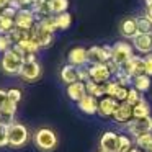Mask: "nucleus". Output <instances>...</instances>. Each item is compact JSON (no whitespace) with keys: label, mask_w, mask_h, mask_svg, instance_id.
<instances>
[{"label":"nucleus","mask_w":152,"mask_h":152,"mask_svg":"<svg viewBox=\"0 0 152 152\" xmlns=\"http://www.w3.org/2000/svg\"><path fill=\"white\" fill-rule=\"evenodd\" d=\"M113 79H115L119 85H123V87H131L132 85V77L129 75V74H126L123 69H119V72L116 74Z\"/></svg>","instance_id":"33"},{"label":"nucleus","mask_w":152,"mask_h":152,"mask_svg":"<svg viewBox=\"0 0 152 152\" xmlns=\"http://www.w3.org/2000/svg\"><path fill=\"white\" fill-rule=\"evenodd\" d=\"M79 80H80V82H88V80H90V69H88V66L79 67Z\"/></svg>","instance_id":"40"},{"label":"nucleus","mask_w":152,"mask_h":152,"mask_svg":"<svg viewBox=\"0 0 152 152\" xmlns=\"http://www.w3.org/2000/svg\"><path fill=\"white\" fill-rule=\"evenodd\" d=\"M25 64V53L18 46H13L7 53L2 54L0 59V69L8 75H20V70Z\"/></svg>","instance_id":"1"},{"label":"nucleus","mask_w":152,"mask_h":152,"mask_svg":"<svg viewBox=\"0 0 152 152\" xmlns=\"http://www.w3.org/2000/svg\"><path fill=\"white\" fill-rule=\"evenodd\" d=\"M88 69H90V80H93L96 83H106L108 80L113 79L106 64H88Z\"/></svg>","instance_id":"10"},{"label":"nucleus","mask_w":152,"mask_h":152,"mask_svg":"<svg viewBox=\"0 0 152 152\" xmlns=\"http://www.w3.org/2000/svg\"><path fill=\"white\" fill-rule=\"evenodd\" d=\"M145 15H147V17L152 20V7L151 8H145Z\"/></svg>","instance_id":"45"},{"label":"nucleus","mask_w":152,"mask_h":152,"mask_svg":"<svg viewBox=\"0 0 152 152\" xmlns=\"http://www.w3.org/2000/svg\"><path fill=\"white\" fill-rule=\"evenodd\" d=\"M151 85H152V80H151V77H149L147 74H142V75H137V77L132 79V87H134L136 90H139L141 93L149 92Z\"/></svg>","instance_id":"23"},{"label":"nucleus","mask_w":152,"mask_h":152,"mask_svg":"<svg viewBox=\"0 0 152 152\" xmlns=\"http://www.w3.org/2000/svg\"><path fill=\"white\" fill-rule=\"evenodd\" d=\"M41 72H43V70H41V66H39L38 61H25L18 77H20L23 82L31 83V82H38V80L41 79Z\"/></svg>","instance_id":"7"},{"label":"nucleus","mask_w":152,"mask_h":152,"mask_svg":"<svg viewBox=\"0 0 152 152\" xmlns=\"http://www.w3.org/2000/svg\"><path fill=\"white\" fill-rule=\"evenodd\" d=\"M8 100V93H7V90H4V88H0V106L4 105L5 102Z\"/></svg>","instance_id":"42"},{"label":"nucleus","mask_w":152,"mask_h":152,"mask_svg":"<svg viewBox=\"0 0 152 152\" xmlns=\"http://www.w3.org/2000/svg\"><path fill=\"white\" fill-rule=\"evenodd\" d=\"M85 88L88 95L95 96L98 100L105 96V83H96L93 80H88V82H85Z\"/></svg>","instance_id":"24"},{"label":"nucleus","mask_w":152,"mask_h":152,"mask_svg":"<svg viewBox=\"0 0 152 152\" xmlns=\"http://www.w3.org/2000/svg\"><path fill=\"white\" fill-rule=\"evenodd\" d=\"M56 17V25H57V30H67V28L72 25V15L69 12L66 13H59V15H54Z\"/></svg>","instance_id":"29"},{"label":"nucleus","mask_w":152,"mask_h":152,"mask_svg":"<svg viewBox=\"0 0 152 152\" xmlns=\"http://www.w3.org/2000/svg\"><path fill=\"white\" fill-rule=\"evenodd\" d=\"M39 25L44 28V30L51 31V33H56L57 31V25H56V17L51 15V17H46L43 20H39Z\"/></svg>","instance_id":"35"},{"label":"nucleus","mask_w":152,"mask_h":152,"mask_svg":"<svg viewBox=\"0 0 152 152\" xmlns=\"http://www.w3.org/2000/svg\"><path fill=\"white\" fill-rule=\"evenodd\" d=\"M134 145L139 147L141 151H144V152H149L152 149V132L134 137Z\"/></svg>","instance_id":"28"},{"label":"nucleus","mask_w":152,"mask_h":152,"mask_svg":"<svg viewBox=\"0 0 152 152\" xmlns=\"http://www.w3.org/2000/svg\"><path fill=\"white\" fill-rule=\"evenodd\" d=\"M36 23H38V18H36V15L33 13L31 8H20V10L17 12V17H15V26L17 28L30 31Z\"/></svg>","instance_id":"8"},{"label":"nucleus","mask_w":152,"mask_h":152,"mask_svg":"<svg viewBox=\"0 0 152 152\" xmlns=\"http://www.w3.org/2000/svg\"><path fill=\"white\" fill-rule=\"evenodd\" d=\"M12 48H13V43H12L10 36L8 34H0V53L4 54L8 49H12Z\"/></svg>","instance_id":"38"},{"label":"nucleus","mask_w":152,"mask_h":152,"mask_svg":"<svg viewBox=\"0 0 152 152\" xmlns=\"http://www.w3.org/2000/svg\"><path fill=\"white\" fill-rule=\"evenodd\" d=\"M119 87H121V85H119V83L116 82L115 79L108 80V82L105 83V95H106V96H113V98H116Z\"/></svg>","instance_id":"34"},{"label":"nucleus","mask_w":152,"mask_h":152,"mask_svg":"<svg viewBox=\"0 0 152 152\" xmlns=\"http://www.w3.org/2000/svg\"><path fill=\"white\" fill-rule=\"evenodd\" d=\"M30 36L39 44V48H49L51 44H53V39H54V33L44 30L39 25V21L30 30Z\"/></svg>","instance_id":"9"},{"label":"nucleus","mask_w":152,"mask_h":152,"mask_svg":"<svg viewBox=\"0 0 152 152\" xmlns=\"http://www.w3.org/2000/svg\"><path fill=\"white\" fill-rule=\"evenodd\" d=\"M17 110H18V103L12 102V100H7L4 105L0 106V119L5 123H12L13 116L17 115Z\"/></svg>","instance_id":"22"},{"label":"nucleus","mask_w":152,"mask_h":152,"mask_svg":"<svg viewBox=\"0 0 152 152\" xmlns=\"http://www.w3.org/2000/svg\"><path fill=\"white\" fill-rule=\"evenodd\" d=\"M67 8H69V0H51V10H53V15L66 13Z\"/></svg>","instance_id":"32"},{"label":"nucleus","mask_w":152,"mask_h":152,"mask_svg":"<svg viewBox=\"0 0 152 152\" xmlns=\"http://www.w3.org/2000/svg\"><path fill=\"white\" fill-rule=\"evenodd\" d=\"M144 62H145V74L149 77H152V53L144 56Z\"/></svg>","instance_id":"41"},{"label":"nucleus","mask_w":152,"mask_h":152,"mask_svg":"<svg viewBox=\"0 0 152 152\" xmlns=\"http://www.w3.org/2000/svg\"><path fill=\"white\" fill-rule=\"evenodd\" d=\"M129 152H144V151H141V149H139V147H136V145H134V147H132V149H131V151H129Z\"/></svg>","instance_id":"47"},{"label":"nucleus","mask_w":152,"mask_h":152,"mask_svg":"<svg viewBox=\"0 0 152 152\" xmlns=\"http://www.w3.org/2000/svg\"><path fill=\"white\" fill-rule=\"evenodd\" d=\"M111 48H113L111 61H115L118 66H124L134 56V48H132V44L126 43V41H116Z\"/></svg>","instance_id":"5"},{"label":"nucleus","mask_w":152,"mask_h":152,"mask_svg":"<svg viewBox=\"0 0 152 152\" xmlns=\"http://www.w3.org/2000/svg\"><path fill=\"white\" fill-rule=\"evenodd\" d=\"M8 36H10L12 43H13V46H15V44L21 43L23 39H26V38H30V31L20 30V28H17V26H15L13 30H12L10 33H8Z\"/></svg>","instance_id":"30"},{"label":"nucleus","mask_w":152,"mask_h":152,"mask_svg":"<svg viewBox=\"0 0 152 152\" xmlns=\"http://www.w3.org/2000/svg\"><path fill=\"white\" fill-rule=\"evenodd\" d=\"M7 7H10V0H0V12L5 10Z\"/></svg>","instance_id":"44"},{"label":"nucleus","mask_w":152,"mask_h":152,"mask_svg":"<svg viewBox=\"0 0 152 152\" xmlns=\"http://www.w3.org/2000/svg\"><path fill=\"white\" fill-rule=\"evenodd\" d=\"M131 41H132V48H134L139 54L147 56V54L152 53V34L139 33L137 36H134Z\"/></svg>","instance_id":"15"},{"label":"nucleus","mask_w":152,"mask_h":152,"mask_svg":"<svg viewBox=\"0 0 152 152\" xmlns=\"http://www.w3.org/2000/svg\"><path fill=\"white\" fill-rule=\"evenodd\" d=\"M136 21H137V31H139V33H142V34H152V20L145 13L136 17Z\"/></svg>","instance_id":"27"},{"label":"nucleus","mask_w":152,"mask_h":152,"mask_svg":"<svg viewBox=\"0 0 152 152\" xmlns=\"http://www.w3.org/2000/svg\"><path fill=\"white\" fill-rule=\"evenodd\" d=\"M8 145V123H0V147Z\"/></svg>","instance_id":"37"},{"label":"nucleus","mask_w":152,"mask_h":152,"mask_svg":"<svg viewBox=\"0 0 152 152\" xmlns=\"http://www.w3.org/2000/svg\"><path fill=\"white\" fill-rule=\"evenodd\" d=\"M15 28V20L0 13V34H8Z\"/></svg>","instance_id":"31"},{"label":"nucleus","mask_w":152,"mask_h":152,"mask_svg":"<svg viewBox=\"0 0 152 152\" xmlns=\"http://www.w3.org/2000/svg\"><path fill=\"white\" fill-rule=\"evenodd\" d=\"M119 134L115 131H105L100 137V151L105 152H116L118 151Z\"/></svg>","instance_id":"14"},{"label":"nucleus","mask_w":152,"mask_h":152,"mask_svg":"<svg viewBox=\"0 0 152 152\" xmlns=\"http://www.w3.org/2000/svg\"><path fill=\"white\" fill-rule=\"evenodd\" d=\"M134 118L132 116V106L129 105L128 102H121L116 108L115 115H113V121L115 123H119V124H128L131 119Z\"/></svg>","instance_id":"16"},{"label":"nucleus","mask_w":152,"mask_h":152,"mask_svg":"<svg viewBox=\"0 0 152 152\" xmlns=\"http://www.w3.org/2000/svg\"><path fill=\"white\" fill-rule=\"evenodd\" d=\"M126 132L131 137H137V136L152 132V116H147V118H132L126 124Z\"/></svg>","instance_id":"4"},{"label":"nucleus","mask_w":152,"mask_h":152,"mask_svg":"<svg viewBox=\"0 0 152 152\" xmlns=\"http://www.w3.org/2000/svg\"><path fill=\"white\" fill-rule=\"evenodd\" d=\"M113 48L105 44V46H92L88 48V64H106L111 61Z\"/></svg>","instance_id":"6"},{"label":"nucleus","mask_w":152,"mask_h":152,"mask_svg":"<svg viewBox=\"0 0 152 152\" xmlns=\"http://www.w3.org/2000/svg\"><path fill=\"white\" fill-rule=\"evenodd\" d=\"M77 106H79V110L82 113H85V115H98V98L88 95V93L77 103Z\"/></svg>","instance_id":"17"},{"label":"nucleus","mask_w":152,"mask_h":152,"mask_svg":"<svg viewBox=\"0 0 152 152\" xmlns=\"http://www.w3.org/2000/svg\"><path fill=\"white\" fill-rule=\"evenodd\" d=\"M87 95V88H85V82H75V83H70L67 85V96H69L72 102L79 103L83 96Z\"/></svg>","instance_id":"21"},{"label":"nucleus","mask_w":152,"mask_h":152,"mask_svg":"<svg viewBox=\"0 0 152 152\" xmlns=\"http://www.w3.org/2000/svg\"><path fill=\"white\" fill-rule=\"evenodd\" d=\"M98 152H105V151H98Z\"/></svg>","instance_id":"48"},{"label":"nucleus","mask_w":152,"mask_h":152,"mask_svg":"<svg viewBox=\"0 0 152 152\" xmlns=\"http://www.w3.org/2000/svg\"><path fill=\"white\" fill-rule=\"evenodd\" d=\"M132 116L134 118H147V116H151V105L142 98L137 105L132 106Z\"/></svg>","instance_id":"26"},{"label":"nucleus","mask_w":152,"mask_h":152,"mask_svg":"<svg viewBox=\"0 0 152 152\" xmlns=\"http://www.w3.org/2000/svg\"><path fill=\"white\" fill-rule=\"evenodd\" d=\"M149 152H152V149H151V151H149Z\"/></svg>","instance_id":"49"},{"label":"nucleus","mask_w":152,"mask_h":152,"mask_svg":"<svg viewBox=\"0 0 152 152\" xmlns=\"http://www.w3.org/2000/svg\"><path fill=\"white\" fill-rule=\"evenodd\" d=\"M7 93H8V100H12L15 103H20L21 96H23L20 88H10V90H7Z\"/></svg>","instance_id":"39"},{"label":"nucleus","mask_w":152,"mask_h":152,"mask_svg":"<svg viewBox=\"0 0 152 152\" xmlns=\"http://www.w3.org/2000/svg\"><path fill=\"white\" fill-rule=\"evenodd\" d=\"M119 102L113 96H103V98L98 100V115L102 118H113L116 108H118Z\"/></svg>","instance_id":"13"},{"label":"nucleus","mask_w":152,"mask_h":152,"mask_svg":"<svg viewBox=\"0 0 152 152\" xmlns=\"http://www.w3.org/2000/svg\"><path fill=\"white\" fill-rule=\"evenodd\" d=\"M119 31L124 38L128 39H132L134 36H137V21H136V17H128L121 21V26H119Z\"/></svg>","instance_id":"19"},{"label":"nucleus","mask_w":152,"mask_h":152,"mask_svg":"<svg viewBox=\"0 0 152 152\" xmlns=\"http://www.w3.org/2000/svg\"><path fill=\"white\" fill-rule=\"evenodd\" d=\"M0 123H2V119H0Z\"/></svg>","instance_id":"50"},{"label":"nucleus","mask_w":152,"mask_h":152,"mask_svg":"<svg viewBox=\"0 0 152 152\" xmlns=\"http://www.w3.org/2000/svg\"><path fill=\"white\" fill-rule=\"evenodd\" d=\"M30 131L26 129V126H23L21 123H8V145L13 149H20L23 145H26L31 141Z\"/></svg>","instance_id":"3"},{"label":"nucleus","mask_w":152,"mask_h":152,"mask_svg":"<svg viewBox=\"0 0 152 152\" xmlns=\"http://www.w3.org/2000/svg\"><path fill=\"white\" fill-rule=\"evenodd\" d=\"M121 69L124 70L126 74H129L132 79L137 77V75H142V74H145L144 57H142V56H132L131 59L124 64V66H121Z\"/></svg>","instance_id":"11"},{"label":"nucleus","mask_w":152,"mask_h":152,"mask_svg":"<svg viewBox=\"0 0 152 152\" xmlns=\"http://www.w3.org/2000/svg\"><path fill=\"white\" fill-rule=\"evenodd\" d=\"M33 142L41 152H53L59 144V137L51 128H39L33 134Z\"/></svg>","instance_id":"2"},{"label":"nucleus","mask_w":152,"mask_h":152,"mask_svg":"<svg viewBox=\"0 0 152 152\" xmlns=\"http://www.w3.org/2000/svg\"><path fill=\"white\" fill-rule=\"evenodd\" d=\"M18 2H20V5H21L23 8H30L31 5L34 4V0H18Z\"/></svg>","instance_id":"43"},{"label":"nucleus","mask_w":152,"mask_h":152,"mask_svg":"<svg viewBox=\"0 0 152 152\" xmlns=\"http://www.w3.org/2000/svg\"><path fill=\"white\" fill-rule=\"evenodd\" d=\"M141 100H142V93L139 92V90H136L134 87H129V92H128V98H126V102H128L131 106H134V105H137Z\"/></svg>","instance_id":"36"},{"label":"nucleus","mask_w":152,"mask_h":152,"mask_svg":"<svg viewBox=\"0 0 152 152\" xmlns=\"http://www.w3.org/2000/svg\"><path fill=\"white\" fill-rule=\"evenodd\" d=\"M15 46H18V48H20V49L25 53V56H26V54H36L38 51L41 49V48H39V44H38V43H36V41H34L31 36H30V38H26V39H23L21 43L15 44Z\"/></svg>","instance_id":"25"},{"label":"nucleus","mask_w":152,"mask_h":152,"mask_svg":"<svg viewBox=\"0 0 152 152\" xmlns=\"http://www.w3.org/2000/svg\"><path fill=\"white\" fill-rule=\"evenodd\" d=\"M61 80H62L66 85L79 82V67L72 66V64L67 62L66 66L61 67Z\"/></svg>","instance_id":"20"},{"label":"nucleus","mask_w":152,"mask_h":152,"mask_svg":"<svg viewBox=\"0 0 152 152\" xmlns=\"http://www.w3.org/2000/svg\"><path fill=\"white\" fill-rule=\"evenodd\" d=\"M30 8L33 10V13L36 15L38 21L53 15V10H51V0H34V4L31 5Z\"/></svg>","instance_id":"18"},{"label":"nucleus","mask_w":152,"mask_h":152,"mask_svg":"<svg viewBox=\"0 0 152 152\" xmlns=\"http://www.w3.org/2000/svg\"><path fill=\"white\" fill-rule=\"evenodd\" d=\"M144 4H145V8H151L152 7V0H144Z\"/></svg>","instance_id":"46"},{"label":"nucleus","mask_w":152,"mask_h":152,"mask_svg":"<svg viewBox=\"0 0 152 152\" xmlns=\"http://www.w3.org/2000/svg\"><path fill=\"white\" fill-rule=\"evenodd\" d=\"M67 61H69V64H72L75 67L88 66V49H85L82 46L72 48L67 54Z\"/></svg>","instance_id":"12"}]
</instances>
